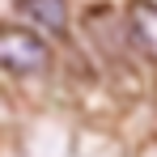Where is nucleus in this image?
<instances>
[{
    "mask_svg": "<svg viewBox=\"0 0 157 157\" xmlns=\"http://www.w3.org/2000/svg\"><path fill=\"white\" fill-rule=\"evenodd\" d=\"M17 13L30 17L47 34H64L68 30V0H17Z\"/></svg>",
    "mask_w": 157,
    "mask_h": 157,
    "instance_id": "obj_2",
    "label": "nucleus"
},
{
    "mask_svg": "<svg viewBox=\"0 0 157 157\" xmlns=\"http://www.w3.org/2000/svg\"><path fill=\"white\" fill-rule=\"evenodd\" d=\"M47 43L26 26H9L0 21V68L4 72H17V77H30V72H43L47 68Z\"/></svg>",
    "mask_w": 157,
    "mask_h": 157,
    "instance_id": "obj_1",
    "label": "nucleus"
},
{
    "mask_svg": "<svg viewBox=\"0 0 157 157\" xmlns=\"http://www.w3.org/2000/svg\"><path fill=\"white\" fill-rule=\"evenodd\" d=\"M132 21H136V38L149 47V51H157V4H149V0H136L132 4Z\"/></svg>",
    "mask_w": 157,
    "mask_h": 157,
    "instance_id": "obj_3",
    "label": "nucleus"
}]
</instances>
